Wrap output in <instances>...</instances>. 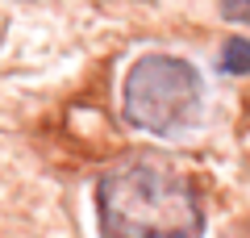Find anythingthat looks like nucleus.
<instances>
[{"label":"nucleus","mask_w":250,"mask_h":238,"mask_svg":"<svg viewBox=\"0 0 250 238\" xmlns=\"http://www.w3.org/2000/svg\"><path fill=\"white\" fill-rule=\"evenodd\" d=\"M100 238H205L196 184L159 159H129L96 184Z\"/></svg>","instance_id":"f257e3e1"},{"label":"nucleus","mask_w":250,"mask_h":238,"mask_svg":"<svg viewBox=\"0 0 250 238\" xmlns=\"http://www.w3.org/2000/svg\"><path fill=\"white\" fill-rule=\"evenodd\" d=\"M221 17L250 29V0H221Z\"/></svg>","instance_id":"20e7f679"},{"label":"nucleus","mask_w":250,"mask_h":238,"mask_svg":"<svg viewBox=\"0 0 250 238\" xmlns=\"http://www.w3.org/2000/svg\"><path fill=\"white\" fill-rule=\"evenodd\" d=\"M205 109V75L179 54H142L121 79V117L150 138L192 130Z\"/></svg>","instance_id":"f03ea898"},{"label":"nucleus","mask_w":250,"mask_h":238,"mask_svg":"<svg viewBox=\"0 0 250 238\" xmlns=\"http://www.w3.org/2000/svg\"><path fill=\"white\" fill-rule=\"evenodd\" d=\"M221 71L229 75H250V38H229L221 46Z\"/></svg>","instance_id":"7ed1b4c3"}]
</instances>
